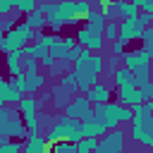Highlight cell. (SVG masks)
Here are the masks:
<instances>
[{
	"instance_id": "27",
	"label": "cell",
	"mask_w": 153,
	"mask_h": 153,
	"mask_svg": "<svg viewBox=\"0 0 153 153\" xmlns=\"http://www.w3.org/2000/svg\"><path fill=\"white\" fill-rule=\"evenodd\" d=\"M117 10H120V19H124V17H136V14H139V7H136L131 0H117Z\"/></svg>"
},
{
	"instance_id": "38",
	"label": "cell",
	"mask_w": 153,
	"mask_h": 153,
	"mask_svg": "<svg viewBox=\"0 0 153 153\" xmlns=\"http://www.w3.org/2000/svg\"><path fill=\"white\" fill-rule=\"evenodd\" d=\"M139 88H141V93H143V100H153V79H148V81L141 84Z\"/></svg>"
},
{
	"instance_id": "47",
	"label": "cell",
	"mask_w": 153,
	"mask_h": 153,
	"mask_svg": "<svg viewBox=\"0 0 153 153\" xmlns=\"http://www.w3.org/2000/svg\"><path fill=\"white\" fill-rule=\"evenodd\" d=\"M2 38H5V29L0 26V45H2Z\"/></svg>"
},
{
	"instance_id": "18",
	"label": "cell",
	"mask_w": 153,
	"mask_h": 153,
	"mask_svg": "<svg viewBox=\"0 0 153 153\" xmlns=\"http://www.w3.org/2000/svg\"><path fill=\"white\" fill-rule=\"evenodd\" d=\"M86 96H88L91 103H108V100H112V88H110L108 84L96 81V84L86 91Z\"/></svg>"
},
{
	"instance_id": "3",
	"label": "cell",
	"mask_w": 153,
	"mask_h": 153,
	"mask_svg": "<svg viewBox=\"0 0 153 153\" xmlns=\"http://www.w3.org/2000/svg\"><path fill=\"white\" fill-rule=\"evenodd\" d=\"M81 136H84V131H81V120L69 117V115H65V112H62V115H55L50 129L45 131L48 143H50V141H62V139H67V141H79Z\"/></svg>"
},
{
	"instance_id": "45",
	"label": "cell",
	"mask_w": 153,
	"mask_h": 153,
	"mask_svg": "<svg viewBox=\"0 0 153 153\" xmlns=\"http://www.w3.org/2000/svg\"><path fill=\"white\" fill-rule=\"evenodd\" d=\"M38 62H41V67H45V69H48V67H53V65H55V57H53V55H45V57H43V60H38Z\"/></svg>"
},
{
	"instance_id": "8",
	"label": "cell",
	"mask_w": 153,
	"mask_h": 153,
	"mask_svg": "<svg viewBox=\"0 0 153 153\" xmlns=\"http://www.w3.org/2000/svg\"><path fill=\"white\" fill-rule=\"evenodd\" d=\"M65 115H69V117H76V120H86V117H91L93 115V103L88 100V96L86 93H74L72 96V100L65 105V110H62Z\"/></svg>"
},
{
	"instance_id": "14",
	"label": "cell",
	"mask_w": 153,
	"mask_h": 153,
	"mask_svg": "<svg viewBox=\"0 0 153 153\" xmlns=\"http://www.w3.org/2000/svg\"><path fill=\"white\" fill-rule=\"evenodd\" d=\"M50 91H53V98H50V103H53V108L55 110H65V105L72 100V96H74V91L72 88H67L65 84H60L57 79H55V84L50 86Z\"/></svg>"
},
{
	"instance_id": "44",
	"label": "cell",
	"mask_w": 153,
	"mask_h": 153,
	"mask_svg": "<svg viewBox=\"0 0 153 153\" xmlns=\"http://www.w3.org/2000/svg\"><path fill=\"white\" fill-rule=\"evenodd\" d=\"M55 5H57V2H38V10H41L43 14H48V12L55 10Z\"/></svg>"
},
{
	"instance_id": "6",
	"label": "cell",
	"mask_w": 153,
	"mask_h": 153,
	"mask_svg": "<svg viewBox=\"0 0 153 153\" xmlns=\"http://www.w3.org/2000/svg\"><path fill=\"white\" fill-rule=\"evenodd\" d=\"M129 136H131V141H139L146 148H153V112L134 115Z\"/></svg>"
},
{
	"instance_id": "33",
	"label": "cell",
	"mask_w": 153,
	"mask_h": 153,
	"mask_svg": "<svg viewBox=\"0 0 153 153\" xmlns=\"http://www.w3.org/2000/svg\"><path fill=\"white\" fill-rule=\"evenodd\" d=\"M10 81H12V86H14L17 91H22V93H26V74H24V72H19V74H14V76H12Z\"/></svg>"
},
{
	"instance_id": "46",
	"label": "cell",
	"mask_w": 153,
	"mask_h": 153,
	"mask_svg": "<svg viewBox=\"0 0 153 153\" xmlns=\"http://www.w3.org/2000/svg\"><path fill=\"white\" fill-rule=\"evenodd\" d=\"M7 141H10V136H7V134H5V131H0V146H5V143H7Z\"/></svg>"
},
{
	"instance_id": "35",
	"label": "cell",
	"mask_w": 153,
	"mask_h": 153,
	"mask_svg": "<svg viewBox=\"0 0 153 153\" xmlns=\"http://www.w3.org/2000/svg\"><path fill=\"white\" fill-rule=\"evenodd\" d=\"M120 65H122V55H115V53H112V55L108 57V62H105V69H108V72L112 74V72H115V69H117Z\"/></svg>"
},
{
	"instance_id": "12",
	"label": "cell",
	"mask_w": 153,
	"mask_h": 153,
	"mask_svg": "<svg viewBox=\"0 0 153 153\" xmlns=\"http://www.w3.org/2000/svg\"><path fill=\"white\" fill-rule=\"evenodd\" d=\"M115 100L124 103V105H136V103H143V93L136 84H127V86H120L117 93H115Z\"/></svg>"
},
{
	"instance_id": "34",
	"label": "cell",
	"mask_w": 153,
	"mask_h": 153,
	"mask_svg": "<svg viewBox=\"0 0 153 153\" xmlns=\"http://www.w3.org/2000/svg\"><path fill=\"white\" fill-rule=\"evenodd\" d=\"M36 41L50 48V45H53V43L57 41V36H55V31H50V33H36Z\"/></svg>"
},
{
	"instance_id": "16",
	"label": "cell",
	"mask_w": 153,
	"mask_h": 153,
	"mask_svg": "<svg viewBox=\"0 0 153 153\" xmlns=\"http://www.w3.org/2000/svg\"><path fill=\"white\" fill-rule=\"evenodd\" d=\"M48 151V139L41 131H29L24 139V153H45Z\"/></svg>"
},
{
	"instance_id": "41",
	"label": "cell",
	"mask_w": 153,
	"mask_h": 153,
	"mask_svg": "<svg viewBox=\"0 0 153 153\" xmlns=\"http://www.w3.org/2000/svg\"><path fill=\"white\" fill-rule=\"evenodd\" d=\"M0 26H2L5 31H10V29H14V26H17V19L7 14V17H2V19H0Z\"/></svg>"
},
{
	"instance_id": "30",
	"label": "cell",
	"mask_w": 153,
	"mask_h": 153,
	"mask_svg": "<svg viewBox=\"0 0 153 153\" xmlns=\"http://www.w3.org/2000/svg\"><path fill=\"white\" fill-rule=\"evenodd\" d=\"M96 146H98V139H93V136H81V139L76 141V153H91V151H96Z\"/></svg>"
},
{
	"instance_id": "15",
	"label": "cell",
	"mask_w": 153,
	"mask_h": 153,
	"mask_svg": "<svg viewBox=\"0 0 153 153\" xmlns=\"http://www.w3.org/2000/svg\"><path fill=\"white\" fill-rule=\"evenodd\" d=\"M22 91H17L12 86V81H7L2 74H0V105H17L22 100Z\"/></svg>"
},
{
	"instance_id": "19",
	"label": "cell",
	"mask_w": 153,
	"mask_h": 153,
	"mask_svg": "<svg viewBox=\"0 0 153 153\" xmlns=\"http://www.w3.org/2000/svg\"><path fill=\"white\" fill-rule=\"evenodd\" d=\"M81 131H84V136H93V139H100V136L108 131V127H105L100 120H96V117L91 115V117L81 120Z\"/></svg>"
},
{
	"instance_id": "1",
	"label": "cell",
	"mask_w": 153,
	"mask_h": 153,
	"mask_svg": "<svg viewBox=\"0 0 153 153\" xmlns=\"http://www.w3.org/2000/svg\"><path fill=\"white\" fill-rule=\"evenodd\" d=\"M105 72V57L100 53H91L86 57H79L74 65H72V74L76 79V88L79 93H86L96 81L98 76Z\"/></svg>"
},
{
	"instance_id": "2",
	"label": "cell",
	"mask_w": 153,
	"mask_h": 153,
	"mask_svg": "<svg viewBox=\"0 0 153 153\" xmlns=\"http://www.w3.org/2000/svg\"><path fill=\"white\" fill-rule=\"evenodd\" d=\"M122 65L134 72V84L136 86H141V84H146L151 79V65H153V60H151V53L143 45L134 48V50H124L122 53Z\"/></svg>"
},
{
	"instance_id": "22",
	"label": "cell",
	"mask_w": 153,
	"mask_h": 153,
	"mask_svg": "<svg viewBox=\"0 0 153 153\" xmlns=\"http://www.w3.org/2000/svg\"><path fill=\"white\" fill-rule=\"evenodd\" d=\"M24 22H26V24H29L31 29H36L38 33H41V31H43V29L48 26V19H45V14H43V12L38 10V7H36L33 12H29V14H24Z\"/></svg>"
},
{
	"instance_id": "7",
	"label": "cell",
	"mask_w": 153,
	"mask_h": 153,
	"mask_svg": "<svg viewBox=\"0 0 153 153\" xmlns=\"http://www.w3.org/2000/svg\"><path fill=\"white\" fill-rule=\"evenodd\" d=\"M124 143H127V131H122L120 127H115V129H108L98 139L96 153H122Z\"/></svg>"
},
{
	"instance_id": "32",
	"label": "cell",
	"mask_w": 153,
	"mask_h": 153,
	"mask_svg": "<svg viewBox=\"0 0 153 153\" xmlns=\"http://www.w3.org/2000/svg\"><path fill=\"white\" fill-rule=\"evenodd\" d=\"M19 151H24V143H22V139L19 141H7L5 146H0V153H19Z\"/></svg>"
},
{
	"instance_id": "37",
	"label": "cell",
	"mask_w": 153,
	"mask_h": 153,
	"mask_svg": "<svg viewBox=\"0 0 153 153\" xmlns=\"http://www.w3.org/2000/svg\"><path fill=\"white\" fill-rule=\"evenodd\" d=\"M19 110L17 108H10V105H0V122H5V120H10V117H14Z\"/></svg>"
},
{
	"instance_id": "40",
	"label": "cell",
	"mask_w": 153,
	"mask_h": 153,
	"mask_svg": "<svg viewBox=\"0 0 153 153\" xmlns=\"http://www.w3.org/2000/svg\"><path fill=\"white\" fill-rule=\"evenodd\" d=\"M12 10H14V0H0V14L2 17H7Z\"/></svg>"
},
{
	"instance_id": "29",
	"label": "cell",
	"mask_w": 153,
	"mask_h": 153,
	"mask_svg": "<svg viewBox=\"0 0 153 153\" xmlns=\"http://www.w3.org/2000/svg\"><path fill=\"white\" fill-rule=\"evenodd\" d=\"M117 36H120V22H117V19H108L105 31H103V38L112 43V41H117Z\"/></svg>"
},
{
	"instance_id": "13",
	"label": "cell",
	"mask_w": 153,
	"mask_h": 153,
	"mask_svg": "<svg viewBox=\"0 0 153 153\" xmlns=\"http://www.w3.org/2000/svg\"><path fill=\"white\" fill-rule=\"evenodd\" d=\"M120 115H122V103L120 100H108L105 103V108H103V117H100V122L108 127V129H115V127H120L122 124V120H120Z\"/></svg>"
},
{
	"instance_id": "21",
	"label": "cell",
	"mask_w": 153,
	"mask_h": 153,
	"mask_svg": "<svg viewBox=\"0 0 153 153\" xmlns=\"http://www.w3.org/2000/svg\"><path fill=\"white\" fill-rule=\"evenodd\" d=\"M5 65H7L10 76L24 72V55H22V48H19V50H10V53H5Z\"/></svg>"
},
{
	"instance_id": "48",
	"label": "cell",
	"mask_w": 153,
	"mask_h": 153,
	"mask_svg": "<svg viewBox=\"0 0 153 153\" xmlns=\"http://www.w3.org/2000/svg\"><path fill=\"white\" fill-rule=\"evenodd\" d=\"M146 105H148V112H153V100H146Z\"/></svg>"
},
{
	"instance_id": "49",
	"label": "cell",
	"mask_w": 153,
	"mask_h": 153,
	"mask_svg": "<svg viewBox=\"0 0 153 153\" xmlns=\"http://www.w3.org/2000/svg\"><path fill=\"white\" fill-rule=\"evenodd\" d=\"M0 19H2V14H0Z\"/></svg>"
},
{
	"instance_id": "17",
	"label": "cell",
	"mask_w": 153,
	"mask_h": 153,
	"mask_svg": "<svg viewBox=\"0 0 153 153\" xmlns=\"http://www.w3.org/2000/svg\"><path fill=\"white\" fill-rule=\"evenodd\" d=\"M74 45H76V36H65V38H57V41L50 45V55H53L55 60H62V57H67V53H69Z\"/></svg>"
},
{
	"instance_id": "26",
	"label": "cell",
	"mask_w": 153,
	"mask_h": 153,
	"mask_svg": "<svg viewBox=\"0 0 153 153\" xmlns=\"http://www.w3.org/2000/svg\"><path fill=\"white\" fill-rule=\"evenodd\" d=\"M48 148L55 151V153H76V141H67V139H62V141H50Z\"/></svg>"
},
{
	"instance_id": "42",
	"label": "cell",
	"mask_w": 153,
	"mask_h": 153,
	"mask_svg": "<svg viewBox=\"0 0 153 153\" xmlns=\"http://www.w3.org/2000/svg\"><path fill=\"white\" fill-rule=\"evenodd\" d=\"M110 48H112V53H115V55H122V53L127 50V43L117 38V41H112V43H110Z\"/></svg>"
},
{
	"instance_id": "9",
	"label": "cell",
	"mask_w": 153,
	"mask_h": 153,
	"mask_svg": "<svg viewBox=\"0 0 153 153\" xmlns=\"http://www.w3.org/2000/svg\"><path fill=\"white\" fill-rule=\"evenodd\" d=\"M139 17V14H136ZM136 17H124V19H120V41H124V43H131V41H139L141 36H143V26L139 24V19Z\"/></svg>"
},
{
	"instance_id": "43",
	"label": "cell",
	"mask_w": 153,
	"mask_h": 153,
	"mask_svg": "<svg viewBox=\"0 0 153 153\" xmlns=\"http://www.w3.org/2000/svg\"><path fill=\"white\" fill-rule=\"evenodd\" d=\"M22 55H24V57H36V43H33V41L26 43V45L22 48ZM36 60H38V57H36Z\"/></svg>"
},
{
	"instance_id": "4",
	"label": "cell",
	"mask_w": 153,
	"mask_h": 153,
	"mask_svg": "<svg viewBox=\"0 0 153 153\" xmlns=\"http://www.w3.org/2000/svg\"><path fill=\"white\" fill-rule=\"evenodd\" d=\"M36 29H31L26 22H19L14 29L5 31V38H2V45H0V53H10V50H19L24 48L26 43L36 41Z\"/></svg>"
},
{
	"instance_id": "24",
	"label": "cell",
	"mask_w": 153,
	"mask_h": 153,
	"mask_svg": "<svg viewBox=\"0 0 153 153\" xmlns=\"http://www.w3.org/2000/svg\"><path fill=\"white\" fill-rule=\"evenodd\" d=\"M96 10H100V12L105 14V19H117V22H120L117 0H96Z\"/></svg>"
},
{
	"instance_id": "25",
	"label": "cell",
	"mask_w": 153,
	"mask_h": 153,
	"mask_svg": "<svg viewBox=\"0 0 153 153\" xmlns=\"http://www.w3.org/2000/svg\"><path fill=\"white\" fill-rule=\"evenodd\" d=\"M72 69V62L67 60V57H62V60H55V65L53 67H48V76L50 79H60L65 72H69Z\"/></svg>"
},
{
	"instance_id": "20",
	"label": "cell",
	"mask_w": 153,
	"mask_h": 153,
	"mask_svg": "<svg viewBox=\"0 0 153 153\" xmlns=\"http://www.w3.org/2000/svg\"><path fill=\"white\" fill-rule=\"evenodd\" d=\"M105 24H108L105 14H103L100 10H96V7H93V10L88 12V17H86V29H88V31H93V33H100V36H103Z\"/></svg>"
},
{
	"instance_id": "11",
	"label": "cell",
	"mask_w": 153,
	"mask_h": 153,
	"mask_svg": "<svg viewBox=\"0 0 153 153\" xmlns=\"http://www.w3.org/2000/svg\"><path fill=\"white\" fill-rule=\"evenodd\" d=\"M76 43H79V45H86V48H91L93 53H100V50L105 48V38H103L100 33H93V31H88L86 26L76 29Z\"/></svg>"
},
{
	"instance_id": "36",
	"label": "cell",
	"mask_w": 153,
	"mask_h": 153,
	"mask_svg": "<svg viewBox=\"0 0 153 153\" xmlns=\"http://www.w3.org/2000/svg\"><path fill=\"white\" fill-rule=\"evenodd\" d=\"M136 19H139V24L146 29V26L153 24V12H143V10H139V17H136Z\"/></svg>"
},
{
	"instance_id": "31",
	"label": "cell",
	"mask_w": 153,
	"mask_h": 153,
	"mask_svg": "<svg viewBox=\"0 0 153 153\" xmlns=\"http://www.w3.org/2000/svg\"><path fill=\"white\" fill-rule=\"evenodd\" d=\"M38 7L36 0H14V10H19V14H29Z\"/></svg>"
},
{
	"instance_id": "23",
	"label": "cell",
	"mask_w": 153,
	"mask_h": 153,
	"mask_svg": "<svg viewBox=\"0 0 153 153\" xmlns=\"http://www.w3.org/2000/svg\"><path fill=\"white\" fill-rule=\"evenodd\" d=\"M112 81H115V88L120 86H127V84H134V72L124 65H120L115 72H112Z\"/></svg>"
},
{
	"instance_id": "5",
	"label": "cell",
	"mask_w": 153,
	"mask_h": 153,
	"mask_svg": "<svg viewBox=\"0 0 153 153\" xmlns=\"http://www.w3.org/2000/svg\"><path fill=\"white\" fill-rule=\"evenodd\" d=\"M74 14H76V2H74V0H60V2L55 5V10L45 14L50 31L57 33L65 24H74Z\"/></svg>"
},
{
	"instance_id": "28",
	"label": "cell",
	"mask_w": 153,
	"mask_h": 153,
	"mask_svg": "<svg viewBox=\"0 0 153 153\" xmlns=\"http://www.w3.org/2000/svg\"><path fill=\"white\" fill-rule=\"evenodd\" d=\"M93 7H91V0H76V14H74V24H79V22H86V17H88V12H91Z\"/></svg>"
},
{
	"instance_id": "39",
	"label": "cell",
	"mask_w": 153,
	"mask_h": 153,
	"mask_svg": "<svg viewBox=\"0 0 153 153\" xmlns=\"http://www.w3.org/2000/svg\"><path fill=\"white\" fill-rule=\"evenodd\" d=\"M81 50H84V45H79V43H76V45H74V48H72V50L67 53V60H69V62L74 65V62H76V60L81 57Z\"/></svg>"
},
{
	"instance_id": "10",
	"label": "cell",
	"mask_w": 153,
	"mask_h": 153,
	"mask_svg": "<svg viewBox=\"0 0 153 153\" xmlns=\"http://www.w3.org/2000/svg\"><path fill=\"white\" fill-rule=\"evenodd\" d=\"M0 131H5L10 139H26L29 136V127H26L24 117H17V115L0 122Z\"/></svg>"
}]
</instances>
